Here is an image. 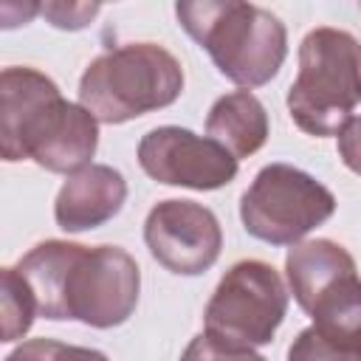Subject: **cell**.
Listing matches in <instances>:
<instances>
[{
	"label": "cell",
	"instance_id": "obj_8",
	"mask_svg": "<svg viewBox=\"0 0 361 361\" xmlns=\"http://www.w3.org/2000/svg\"><path fill=\"white\" fill-rule=\"evenodd\" d=\"M144 243L166 271L197 276L217 262L223 231L212 209L195 200L169 197L149 209L144 223Z\"/></svg>",
	"mask_w": 361,
	"mask_h": 361
},
{
	"label": "cell",
	"instance_id": "obj_19",
	"mask_svg": "<svg viewBox=\"0 0 361 361\" xmlns=\"http://www.w3.org/2000/svg\"><path fill=\"white\" fill-rule=\"evenodd\" d=\"M39 11L51 20V25L76 31V28H85L96 17L99 6L96 3H45L39 6Z\"/></svg>",
	"mask_w": 361,
	"mask_h": 361
},
{
	"label": "cell",
	"instance_id": "obj_7",
	"mask_svg": "<svg viewBox=\"0 0 361 361\" xmlns=\"http://www.w3.org/2000/svg\"><path fill=\"white\" fill-rule=\"evenodd\" d=\"M138 164L158 183L197 192L220 189L237 175V158L226 147L172 124L155 127L141 138Z\"/></svg>",
	"mask_w": 361,
	"mask_h": 361
},
{
	"label": "cell",
	"instance_id": "obj_10",
	"mask_svg": "<svg viewBox=\"0 0 361 361\" xmlns=\"http://www.w3.org/2000/svg\"><path fill=\"white\" fill-rule=\"evenodd\" d=\"M124 200V175L107 164H90L62 183L54 203V217L65 231H87L116 217Z\"/></svg>",
	"mask_w": 361,
	"mask_h": 361
},
{
	"label": "cell",
	"instance_id": "obj_12",
	"mask_svg": "<svg viewBox=\"0 0 361 361\" xmlns=\"http://www.w3.org/2000/svg\"><path fill=\"white\" fill-rule=\"evenodd\" d=\"M285 274L296 305L307 313L313 302L341 276L355 274V259L350 251L333 240L296 243L285 257Z\"/></svg>",
	"mask_w": 361,
	"mask_h": 361
},
{
	"label": "cell",
	"instance_id": "obj_13",
	"mask_svg": "<svg viewBox=\"0 0 361 361\" xmlns=\"http://www.w3.org/2000/svg\"><path fill=\"white\" fill-rule=\"evenodd\" d=\"M206 133L240 161L268 141V113L251 90H234L212 104Z\"/></svg>",
	"mask_w": 361,
	"mask_h": 361
},
{
	"label": "cell",
	"instance_id": "obj_3",
	"mask_svg": "<svg viewBox=\"0 0 361 361\" xmlns=\"http://www.w3.org/2000/svg\"><path fill=\"white\" fill-rule=\"evenodd\" d=\"M183 90L180 62L155 42L99 54L79 79V104L104 124H124L172 104Z\"/></svg>",
	"mask_w": 361,
	"mask_h": 361
},
{
	"label": "cell",
	"instance_id": "obj_11",
	"mask_svg": "<svg viewBox=\"0 0 361 361\" xmlns=\"http://www.w3.org/2000/svg\"><path fill=\"white\" fill-rule=\"evenodd\" d=\"M99 147V121L82 104L62 102L54 113L51 124L39 135L31 149V161H37L48 172H79L90 166V158Z\"/></svg>",
	"mask_w": 361,
	"mask_h": 361
},
{
	"label": "cell",
	"instance_id": "obj_2",
	"mask_svg": "<svg viewBox=\"0 0 361 361\" xmlns=\"http://www.w3.org/2000/svg\"><path fill=\"white\" fill-rule=\"evenodd\" d=\"M178 23L209 51L217 71L243 87L271 82L288 56L285 23L262 6L237 0L178 3Z\"/></svg>",
	"mask_w": 361,
	"mask_h": 361
},
{
	"label": "cell",
	"instance_id": "obj_20",
	"mask_svg": "<svg viewBox=\"0 0 361 361\" xmlns=\"http://www.w3.org/2000/svg\"><path fill=\"white\" fill-rule=\"evenodd\" d=\"M338 158L347 169L361 175V116H353L338 133Z\"/></svg>",
	"mask_w": 361,
	"mask_h": 361
},
{
	"label": "cell",
	"instance_id": "obj_15",
	"mask_svg": "<svg viewBox=\"0 0 361 361\" xmlns=\"http://www.w3.org/2000/svg\"><path fill=\"white\" fill-rule=\"evenodd\" d=\"M37 299L28 282L17 268H3L0 274V316H3V341L23 338L37 316Z\"/></svg>",
	"mask_w": 361,
	"mask_h": 361
},
{
	"label": "cell",
	"instance_id": "obj_14",
	"mask_svg": "<svg viewBox=\"0 0 361 361\" xmlns=\"http://www.w3.org/2000/svg\"><path fill=\"white\" fill-rule=\"evenodd\" d=\"M313 327L333 344L361 353V279L358 274L333 282L307 310Z\"/></svg>",
	"mask_w": 361,
	"mask_h": 361
},
{
	"label": "cell",
	"instance_id": "obj_1",
	"mask_svg": "<svg viewBox=\"0 0 361 361\" xmlns=\"http://www.w3.org/2000/svg\"><path fill=\"white\" fill-rule=\"evenodd\" d=\"M14 268L28 282L39 316L54 322L76 319L107 330L124 324L138 305L141 274L118 245L87 248L68 240H45Z\"/></svg>",
	"mask_w": 361,
	"mask_h": 361
},
{
	"label": "cell",
	"instance_id": "obj_18",
	"mask_svg": "<svg viewBox=\"0 0 361 361\" xmlns=\"http://www.w3.org/2000/svg\"><path fill=\"white\" fill-rule=\"evenodd\" d=\"M180 361H265V358L259 353H254V350H231V347H223V344L212 341L206 333H200V336H195L186 344Z\"/></svg>",
	"mask_w": 361,
	"mask_h": 361
},
{
	"label": "cell",
	"instance_id": "obj_5",
	"mask_svg": "<svg viewBox=\"0 0 361 361\" xmlns=\"http://www.w3.org/2000/svg\"><path fill=\"white\" fill-rule=\"evenodd\" d=\"M288 310V290L279 271L262 259H243L217 282L203 333L231 350H254L274 338Z\"/></svg>",
	"mask_w": 361,
	"mask_h": 361
},
{
	"label": "cell",
	"instance_id": "obj_9",
	"mask_svg": "<svg viewBox=\"0 0 361 361\" xmlns=\"http://www.w3.org/2000/svg\"><path fill=\"white\" fill-rule=\"evenodd\" d=\"M54 79L34 68H6L0 73V152L6 161L31 158L37 138L62 104Z\"/></svg>",
	"mask_w": 361,
	"mask_h": 361
},
{
	"label": "cell",
	"instance_id": "obj_4",
	"mask_svg": "<svg viewBox=\"0 0 361 361\" xmlns=\"http://www.w3.org/2000/svg\"><path fill=\"white\" fill-rule=\"evenodd\" d=\"M361 104V42L341 28H313L299 45V71L288 90L293 124L310 135H338Z\"/></svg>",
	"mask_w": 361,
	"mask_h": 361
},
{
	"label": "cell",
	"instance_id": "obj_16",
	"mask_svg": "<svg viewBox=\"0 0 361 361\" xmlns=\"http://www.w3.org/2000/svg\"><path fill=\"white\" fill-rule=\"evenodd\" d=\"M6 361H110V358L90 347H73L54 338H31L23 341Z\"/></svg>",
	"mask_w": 361,
	"mask_h": 361
},
{
	"label": "cell",
	"instance_id": "obj_6",
	"mask_svg": "<svg viewBox=\"0 0 361 361\" xmlns=\"http://www.w3.org/2000/svg\"><path fill=\"white\" fill-rule=\"evenodd\" d=\"M336 212L333 192L290 164L262 166L240 200L245 231L271 245H293Z\"/></svg>",
	"mask_w": 361,
	"mask_h": 361
},
{
	"label": "cell",
	"instance_id": "obj_17",
	"mask_svg": "<svg viewBox=\"0 0 361 361\" xmlns=\"http://www.w3.org/2000/svg\"><path fill=\"white\" fill-rule=\"evenodd\" d=\"M288 361H361V353L327 341L316 327L302 330L288 347Z\"/></svg>",
	"mask_w": 361,
	"mask_h": 361
}]
</instances>
